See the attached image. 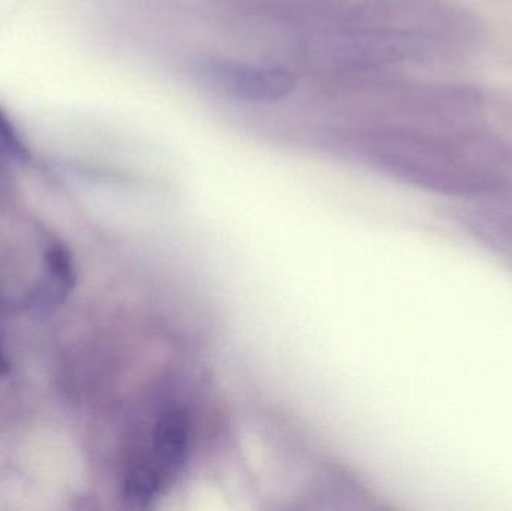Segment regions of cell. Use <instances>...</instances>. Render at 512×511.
<instances>
[{"label": "cell", "mask_w": 512, "mask_h": 511, "mask_svg": "<svg viewBox=\"0 0 512 511\" xmlns=\"http://www.w3.org/2000/svg\"><path fill=\"white\" fill-rule=\"evenodd\" d=\"M0 149L17 159H27L26 147L20 143L11 123L2 113H0Z\"/></svg>", "instance_id": "obj_3"}, {"label": "cell", "mask_w": 512, "mask_h": 511, "mask_svg": "<svg viewBox=\"0 0 512 511\" xmlns=\"http://www.w3.org/2000/svg\"><path fill=\"white\" fill-rule=\"evenodd\" d=\"M9 372V363L6 362L5 356H3L2 348H0V377L8 374Z\"/></svg>", "instance_id": "obj_4"}, {"label": "cell", "mask_w": 512, "mask_h": 511, "mask_svg": "<svg viewBox=\"0 0 512 511\" xmlns=\"http://www.w3.org/2000/svg\"><path fill=\"white\" fill-rule=\"evenodd\" d=\"M194 75L206 89L251 104H271L286 98L295 81L285 69L246 65L219 57H204L194 63Z\"/></svg>", "instance_id": "obj_2"}, {"label": "cell", "mask_w": 512, "mask_h": 511, "mask_svg": "<svg viewBox=\"0 0 512 511\" xmlns=\"http://www.w3.org/2000/svg\"><path fill=\"white\" fill-rule=\"evenodd\" d=\"M189 440V423L182 411L162 414L153 431L150 455L126 479L125 500L135 507L156 500L185 464Z\"/></svg>", "instance_id": "obj_1"}]
</instances>
